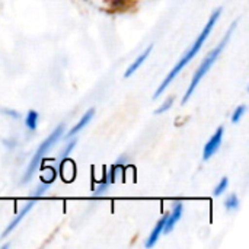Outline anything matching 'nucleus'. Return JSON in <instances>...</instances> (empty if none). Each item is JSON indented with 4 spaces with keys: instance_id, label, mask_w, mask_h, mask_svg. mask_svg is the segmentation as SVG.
Returning a JSON list of instances; mask_svg holds the SVG:
<instances>
[{
    "instance_id": "7",
    "label": "nucleus",
    "mask_w": 249,
    "mask_h": 249,
    "mask_svg": "<svg viewBox=\"0 0 249 249\" xmlns=\"http://www.w3.org/2000/svg\"><path fill=\"white\" fill-rule=\"evenodd\" d=\"M93 115H95V109H93V108H90L89 111H86V112L82 115V118L76 123V125H73V128L67 133V137H73L74 134H77L79 131H82V130L89 124V121L93 118Z\"/></svg>"
},
{
    "instance_id": "14",
    "label": "nucleus",
    "mask_w": 249,
    "mask_h": 249,
    "mask_svg": "<svg viewBox=\"0 0 249 249\" xmlns=\"http://www.w3.org/2000/svg\"><path fill=\"white\" fill-rule=\"evenodd\" d=\"M109 184H111V181H109V179H108V181H105V182H102V184L96 188V191H95L93 197H101V196H104V194H105V191L108 190Z\"/></svg>"
},
{
    "instance_id": "5",
    "label": "nucleus",
    "mask_w": 249,
    "mask_h": 249,
    "mask_svg": "<svg viewBox=\"0 0 249 249\" xmlns=\"http://www.w3.org/2000/svg\"><path fill=\"white\" fill-rule=\"evenodd\" d=\"M182 209H184L182 203H178V201L174 203L172 212H171V214H168V217H166V222H165V226H163V232H162V233H171V232L174 231L175 225L178 223V220H179L181 216H182Z\"/></svg>"
},
{
    "instance_id": "6",
    "label": "nucleus",
    "mask_w": 249,
    "mask_h": 249,
    "mask_svg": "<svg viewBox=\"0 0 249 249\" xmlns=\"http://www.w3.org/2000/svg\"><path fill=\"white\" fill-rule=\"evenodd\" d=\"M35 200H36V198L34 197V200H31V201H29V203H28V204H26V206L19 212V214H18V216H16V217L9 223V226H7V228H6V231L3 232V238H4V236H7V235H9V233H10V232H12V231H13L19 223H20V220H22V219L29 213V210H31V209L34 207V204H35Z\"/></svg>"
},
{
    "instance_id": "3",
    "label": "nucleus",
    "mask_w": 249,
    "mask_h": 249,
    "mask_svg": "<svg viewBox=\"0 0 249 249\" xmlns=\"http://www.w3.org/2000/svg\"><path fill=\"white\" fill-rule=\"evenodd\" d=\"M63 133H64V125H58L41 144H39V147L36 149V152H35V155L32 156V160L29 162V166H28V169H26V172H25V175H23V181L22 182H26L34 174H35V171L39 168V163H41V160L44 159V156H45V153L58 142V139L63 136Z\"/></svg>"
},
{
    "instance_id": "16",
    "label": "nucleus",
    "mask_w": 249,
    "mask_h": 249,
    "mask_svg": "<svg viewBox=\"0 0 249 249\" xmlns=\"http://www.w3.org/2000/svg\"><path fill=\"white\" fill-rule=\"evenodd\" d=\"M74 146H76V142H70V143L64 147V150L61 152V158H66V156H67L73 149H74Z\"/></svg>"
},
{
    "instance_id": "9",
    "label": "nucleus",
    "mask_w": 249,
    "mask_h": 249,
    "mask_svg": "<svg viewBox=\"0 0 249 249\" xmlns=\"http://www.w3.org/2000/svg\"><path fill=\"white\" fill-rule=\"evenodd\" d=\"M166 217H168V214H165V216L158 222V225L153 228V231H152V233H150V236H149V239H147V242H146V247H147V248H152V247H155V245H156V242H158L159 236H160V235H162V232H163V226H165Z\"/></svg>"
},
{
    "instance_id": "8",
    "label": "nucleus",
    "mask_w": 249,
    "mask_h": 249,
    "mask_svg": "<svg viewBox=\"0 0 249 249\" xmlns=\"http://www.w3.org/2000/svg\"><path fill=\"white\" fill-rule=\"evenodd\" d=\"M152 50H153V45H149V47H147V48H146V50H144V51H143V53H142V54H140V55H139V57L134 60V63H133V64H131V66L127 69V71H125V74H124V76H125V77H130V76H133V73H136V71L139 70V67H140V66H142V64H143V63L147 60V57L150 55Z\"/></svg>"
},
{
    "instance_id": "13",
    "label": "nucleus",
    "mask_w": 249,
    "mask_h": 249,
    "mask_svg": "<svg viewBox=\"0 0 249 249\" xmlns=\"http://www.w3.org/2000/svg\"><path fill=\"white\" fill-rule=\"evenodd\" d=\"M228 187H229V179L228 178H222L220 182L217 184L216 190H214V196H222L228 190Z\"/></svg>"
},
{
    "instance_id": "2",
    "label": "nucleus",
    "mask_w": 249,
    "mask_h": 249,
    "mask_svg": "<svg viewBox=\"0 0 249 249\" xmlns=\"http://www.w3.org/2000/svg\"><path fill=\"white\" fill-rule=\"evenodd\" d=\"M236 20L231 25V28H229V31L226 32V35L223 36V39L219 42V45L214 48V50H212L207 55H206V58L203 60V63L200 64V67L197 69V71H196V74L193 76V79H191V83H190V86H188V89H187V92H185V96H184V99H182V102L185 104V102H188L190 101V98H191V95H193V92L196 90V88L198 86V83L201 82V79L207 74V71L212 69V66L216 63V60L219 58V55H220V53L223 51V48H225V45L228 44V41L231 39V35H232V32H233V29H235V26H236Z\"/></svg>"
},
{
    "instance_id": "4",
    "label": "nucleus",
    "mask_w": 249,
    "mask_h": 249,
    "mask_svg": "<svg viewBox=\"0 0 249 249\" xmlns=\"http://www.w3.org/2000/svg\"><path fill=\"white\" fill-rule=\"evenodd\" d=\"M223 131H225L223 127H219L216 130V133L212 136V139L209 140V143L204 146V150H203V159L204 160H209L219 150V147L222 144V140H223Z\"/></svg>"
},
{
    "instance_id": "15",
    "label": "nucleus",
    "mask_w": 249,
    "mask_h": 249,
    "mask_svg": "<svg viewBox=\"0 0 249 249\" xmlns=\"http://www.w3.org/2000/svg\"><path fill=\"white\" fill-rule=\"evenodd\" d=\"M172 104H174V98H169V99H166V101H165V102L160 105V108H159L156 112H158V114H163L165 111H168V109L172 107Z\"/></svg>"
},
{
    "instance_id": "12",
    "label": "nucleus",
    "mask_w": 249,
    "mask_h": 249,
    "mask_svg": "<svg viewBox=\"0 0 249 249\" xmlns=\"http://www.w3.org/2000/svg\"><path fill=\"white\" fill-rule=\"evenodd\" d=\"M245 111H247V107L245 105H241V107H238L235 111H233V114H232V123H239L241 121V118L244 117V114H245Z\"/></svg>"
},
{
    "instance_id": "10",
    "label": "nucleus",
    "mask_w": 249,
    "mask_h": 249,
    "mask_svg": "<svg viewBox=\"0 0 249 249\" xmlns=\"http://www.w3.org/2000/svg\"><path fill=\"white\" fill-rule=\"evenodd\" d=\"M38 120H39L38 112H36V111H29L28 115H26V118H25V125H26V128H28V130H32V131L36 130Z\"/></svg>"
},
{
    "instance_id": "1",
    "label": "nucleus",
    "mask_w": 249,
    "mask_h": 249,
    "mask_svg": "<svg viewBox=\"0 0 249 249\" xmlns=\"http://www.w3.org/2000/svg\"><path fill=\"white\" fill-rule=\"evenodd\" d=\"M220 15H222V9L219 7V9H216L213 13H212V16H210V19L207 20V23H206V26L203 28V31L200 32V35L197 36V39L194 41V44L185 51V54L182 55V58L174 66V69L171 70V73L165 77V80L162 82V85L156 89V92H155V95H153V98L156 99V98H159L163 92H165V89L172 83V80L181 73V70L197 55V53L201 50V47H203V44H204V41L207 39V36L210 35V32H212V29L214 28V25H216V22L219 20V18H220Z\"/></svg>"
},
{
    "instance_id": "11",
    "label": "nucleus",
    "mask_w": 249,
    "mask_h": 249,
    "mask_svg": "<svg viewBox=\"0 0 249 249\" xmlns=\"http://www.w3.org/2000/svg\"><path fill=\"white\" fill-rule=\"evenodd\" d=\"M225 207H226V210H229V212L238 210V207H239V198H238L235 194H231V196L226 198V201H225Z\"/></svg>"
}]
</instances>
